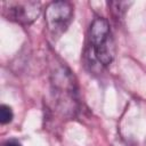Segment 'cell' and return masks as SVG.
<instances>
[{"label":"cell","mask_w":146,"mask_h":146,"mask_svg":"<svg viewBox=\"0 0 146 146\" xmlns=\"http://www.w3.org/2000/svg\"><path fill=\"white\" fill-rule=\"evenodd\" d=\"M89 56L100 66H107L112 63L115 55V44L110 29V24L105 18H95L88 32Z\"/></svg>","instance_id":"obj_1"},{"label":"cell","mask_w":146,"mask_h":146,"mask_svg":"<svg viewBox=\"0 0 146 146\" xmlns=\"http://www.w3.org/2000/svg\"><path fill=\"white\" fill-rule=\"evenodd\" d=\"M73 18V6L68 1L50 2L44 13V22L52 36H59L66 31Z\"/></svg>","instance_id":"obj_2"},{"label":"cell","mask_w":146,"mask_h":146,"mask_svg":"<svg viewBox=\"0 0 146 146\" xmlns=\"http://www.w3.org/2000/svg\"><path fill=\"white\" fill-rule=\"evenodd\" d=\"M2 9L8 19L22 25H29L40 16L41 3L32 0L3 1Z\"/></svg>","instance_id":"obj_3"},{"label":"cell","mask_w":146,"mask_h":146,"mask_svg":"<svg viewBox=\"0 0 146 146\" xmlns=\"http://www.w3.org/2000/svg\"><path fill=\"white\" fill-rule=\"evenodd\" d=\"M13 117H14L13 110H11L8 105L2 104V105L0 106V123H1V124L10 123L11 120H13Z\"/></svg>","instance_id":"obj_4"},{"label":"cell","mask_w":146,"mask_h":146,"mask_svg":"<svg viewBox=\"0 0 146 146\" xmlns=\"http://www.w3.org/2000/svg\"><path fill=\"white\" fill-rule=\"evenodd\" d=\"M3 146H22V145L16 140H8L3 144Z\"/></svg>","instance_id":"obj_5"}]
</instances>
